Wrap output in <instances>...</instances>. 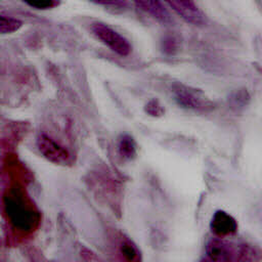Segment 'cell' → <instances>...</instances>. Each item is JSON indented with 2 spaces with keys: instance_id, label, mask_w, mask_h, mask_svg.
<instances>
[{
  "instance_id": "6da1fadb",
  "label": "cell",
  "mask_w": 262,
  "mask_h": 262,
  "mask_svg": "<svg viewBox=\"0 0 262 262\" xmlns=\"http://www.w3.org/2000/svg\"><path fill=\"white\" fill-rule=\"evenodd\" d=\"M209 262H260L262 251L249 243L234 244L223 238L214 237L206 245Z\"/></svg>"
},
{
  "instance_id": "7a4b0ae2",
  "label": "cell",
  "mask_w": 262,
  "mask_h": 262,
  "mask_svg": "<svg viewBox=\"0 0 262 262\" xmlns=\"http://www.w3.org/2000/svg\"><path fill=\"white\" fill-rule=\"evenodd\" d=\"M171 91L176 102L182 107L195 112H209L214 108V103L201 90L175 83L172 85Z\"/></svg>"
},
{
  "instance_id": "3957f363",
  "label": "cell",
  "mask_w": 262,
  "mask_h": 262,
  "mask_svg": "<svg viewBox=\"0 0 262 262\" xmlns=\"http://www.w3.org/2000/svg\"><path fill=\"white\" fill-rule=\"evenodd\" d=\"M91 31L98 40L117 54L127 56L131 52V45L128 40L107 25L99 21L93 23L91 25Z\"/></svg>"
},
{
  "instance_id": "277c9868",
  "label": "cell",
  "mask_w": 262,
  "mask_h": 262,
  "mask_svg": "<svg viewBox=\"0 0 262 262\" xmlns=\"http://www.w3.org/2000/svg\"><path fill=\"white\" fill-rule=\"evenodd\" d=\"M37 146L43 157L54 164L68 165L72 163V155L70 151L44 133L38 136Z\"/></svg>"
},
{
  "instance_id": "5b68a950",
  "label": "cell",
  "mask_w": 262,
  "mask_h": 262,
  "mask_svg": "<svg viewBox=\"0 0 262 262\" xmlns=\"http://www.w3.org/2000/svg\"><path fill=\"white\" fill-rule=\"evenodd\" d=\"M167 4L185 21L194 26H202L206 23V15L198 7V5L190 0H173L168 1Z\"/></svg>"
},
{
  "instance_id": "8992f818",
  "label": "cell",
  "mask_w": 262,
  "mask_h": 262,
  "mask_svg": "<svg viewBox=\"0 0 262 262\" xmlns=\"http://www.w3.org/2000/svg\"><path fill=\"white\" fill-rule=\"evenodd\" d=\"M210 228L216 237L224 238L234 235L237 232V222L227 212L218 210L212 216Z\"/></svg>"
},
{
  "instance_id": "52a82bcc",
  "label": "cell",
  "mask_w": 262,
  "mask_h": 262,
  "mask_svg": "<svg viewBox=\"0 0 262 262\" xmlns=\"http://www.w3.org/2000/svg\"><path fill=\"white\" fill-rule=\"evenodd\" d=\"M135 5L163 24L171 21V16L168 10L160 1H135Z\"/></svg>"
},
{
  "instance_id": "ba28073f",
  "label": "cell",
  "mask_w": 262,
  "mask_h": 262,
  "mask_svg": "<svg viewBox=\"0 0 262 262\" xmlns=\"http://www.w3.org/2000/svg\"><path fill=\"white\" fill-rule=\"evenodd\" d=\"M119 252L126 262H141L140 252L135 244L128 237H123L119 243Z\"/></svg>"
},
{
  "instance_id": "9c48e42d",
  "label": "cell",
  "mask_w": 262,
  "mask_h": 262,
  "mask_svg": "<svg viewBox=\"0 0 262 262\" xmlns=\"http://www.w3.org/2000/svg\"><path fill=\"white\" fill-rule=\"evenodd\" d=\"M118 151L125 160H132L136 156V143L128 134H122L118 140Z\"/></svg>"
},
{
  "instance_id": "30bf717a",
  "label": "cell",
  "mask_w": 262,
  "mask_h": 262,
  "mask_svg": "<svg viewBox=\"0 0 262 262\" xmlns=\"http://www.w3.org/2000/svg\"><path fill=\"white\" fill-rule=\"evenodd\" d=\"M23 26V23L13 17L5 16L3 14L0 15V32L1 34H11L17 31Z\"/></svg>"
},
{
  "instance_id": "8fae6325",
  "label": "cell",
  "mask_w": 262,
  "mask_h": 262,
  "mask_svg": "<svg viewBox=\"0 0 262 262\" xmlns=\"http://www.w3.org/2000/svg\"><path fill=\"white\" fill-rule=\"evenodd\" d=\"M179 40L173 35H167L162 40L163 51L167 54H174L178 50Z\"/></svg>"
},
{
  "instance_id": "7c38bea8",
  "label": "cell",
  "mask_w": 262,
  "mask_h": 262,
  "mask_svg": "<svg viewBox=\"0 0 262 262\" xmlns=\"http://www.w3.org/2000/svg\"><path fill=\"white\" fill-rule=\"evenodd\" d=\"M144 111L145 113H147L149 116H152V117H161L165 113L164 106L156 98H152L146 102L144 106Z\"/></svg>"
},
{
  "instance_id": "4fadbf2b",
  "label": "cell",
  "mask_w": 262,
  "mask_h": 262,
  "mask_svg": "<svg viewBox=\"0 0 262 262\" xmlns=\"http://www.w3.org/2000/svg\"><path fill=\"white\" fill-rule=\"evenodd\" d=\"M26 3L34 8L37 9H48L53 8L59 4L58 1L55 0H36V1H26Z\"/></svg>"
},
{
  "instance_id": "5bb4252c",
  "label": "cell",
  "mask_w": 262,
  "mask_h": 262,
  "mask_svg": "<svg viewBox=\"0 0 262 262\" xmlns=\"http://www.w3.org/2000/svg\"><path fill=\"white\" fill-rule=\"evenodd\" d=\"M97 4L100 5H104V6H112L115 8H122L126 6V2L125 1H119V0H111V1H97Z\"/></svg>"
},
{
  "instance_id": "9a60e30c",
  "label": "cell",
  "mask_w": 262,
  "mask_h": 262,
  "mask_svg": "<svg viewBox=\"0 0 262 262\" xmlns=\"http://www.w3.org/2000/svg\"><path fill=\"white\" fill-rule=\"evenodd\" d=\"M201 262H209V261H208V260H207V259H203V260H202V261H201Z\"/></svg>"
}]
</instances>
